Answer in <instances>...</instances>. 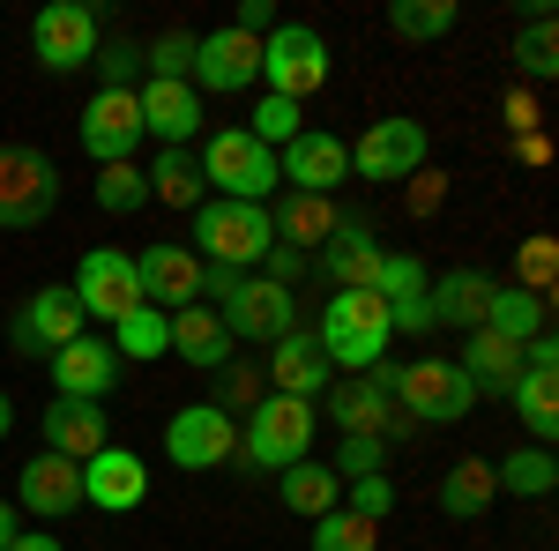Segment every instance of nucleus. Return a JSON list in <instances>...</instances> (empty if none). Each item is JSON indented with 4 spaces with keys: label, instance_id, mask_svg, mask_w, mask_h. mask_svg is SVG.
I'll return each mask as SVG.
<instances>
[{
    "label": "nucleus",
    "instance_id": "nucleus-1",
    "mask_svg": "<svg viewBox=\"0 0 559 551\" xmlns=\"http://www.w3.org/2000/svg\"><path fill=\"white\" fill-rule=\"evenodd\" d=\"M313 424H321L313 403H299V395H261L254 410L239 418V463L261 469V477H284L292 463H306Z\"/></svg>",
    "mask_w": 559,
    "mask_h": 551
},
{
    "label": "nucleus",
    "instance_id": "nucleus-2",
    "mask_svg": "<svg viewBox=\"0 0 559 551\" xmlns=\"http://www.w3.org/2000/svg\"><path fill=\"white\" fill-rule=\"evenodd\" d=\"M276 247V231H269V209L261 202H202L194 209V261H210V268H231V276H247L261 268Z\"/></svg>",
    "mask_w": 559,
    "mask_h": 551
},
{
    "label": "nucleus",
    "instance_id": "nucleus-3",
    "mask_svg": "<svg viewBox=\"0 0 559 551\" xmlns=\"http://www.w3.org/2000/svg\"><path fill=\"white\" fill-rule=\"evenodd\" d=\"M321 350H329V366H344V373H366L373 358H388V306L373 291H329L321 306Z\"/></svg>",
    "mask_w": 559,
    "mask_h": 551
},
{
    "label": "nucleus",
    "instance_id": "nucleus-4",
    "mask_svg": "<svg viewBox=\"0 0 559 551\" xmlns=\"http://www.w3.org/2000/svg\"><path fill=\"white\" fill-rule=\"evenodd\" d=\"M194 165H202V187H216V202H261L269 209V194H276V149H261L247 128H216Z\"/></svg>",
    "mask_w": 559,
    "mask_h": 551
},
{
    "label": "nucleus",
    "instance_id": "nucleus-5",
    "mask_svg": "<svg viewBox=\"0 0 559 551\" xmlns=\"http://www.w3.org/2000/svg\"><path fill=\"white\" fill-rule=\"evenodd\" d=\"M60 209V165L31 142H0V231H38Z\"/></svg>",
    "mask_w": 559,
    "mask_h": 551
},
{
    "label": "nucleus",
    "instance_id": "nucleus-6",
    "mask_svg": "<svg viewBox=\"0 0 559 551\" xmlns=\"http://www.w3.org/2000/svg\"><path fill=\"white\" fill-rule=\"evenodd\" d=\"M395 410L411 424H463L477 410V387L455 358H418V366H403V381H395Z\"/></svg>",
    "mask_w": 559,
    "mask_h": 551
},
{
    "label": "nucleus",
    "instance_id": "nucleus-7",
    "mask_svg": "<svg viewBox=\"0 0 559 551\" xmlns=\"http://www.w3.org/2000/svg\"><path fill=\"white\" fill-rule=\"evenodd\" d=\"M261 83H269V97H292V105L313 97L329 83V38L313 23H276L261 38Z\"/></svg>",
    "mask_w": 559,
    "mask_h": 551
},
{
    "label": "nucleus",
    "instance_id": "nucleus-8",
    "mask_svg": "<svg viewBox=\"0 0 559 551\" xmlns=\"http://www.w3.org/2000/svg\"><path fill=\"white\" fill-rule=\"evenodd\" d=\"M426 149H432L426 120L395 112V120H373V128L350 142V171H358V179H381V187H395V179H418V171H426Z\"/></svg>",
    "mask_w": 559,
    "mask_h": 551
},
{
    "label": "nucleus",
    "instance_id": "nucleus-9",
    "mask_svg": "<svg viewBox=\"0 0 559 551\" xmlns=\"http://www.w3.org/2000/svg\"><path fill=\"white\" fill-rule=\"evenodd\" d=\"M75 306H83V321H97V328H112V321H128L134 306H142V284H134V254H120V247H90L83 261H75Z\"/></svg>",
    "mask_w": 559,
    "mask_h": 551
},
{
    "label": "nucleus",
    "instance_id": "nucleus-10",
    "mask_svg": "<svg viewBox=\"0 0 559 551\" xmlns=\"http://www.w3.org/2000/svg\"><path fill=\"white\" fill-rule=\"evenodd\" d=\"M216 321L231 328V343H276L299 328V298L284 291V284H269V276H239L231 298L216 306Z\"/></svg>",
    "mask_w": 559,
    "mask_h": 551
},
{
    "label": "nucleus",
    "instance_id": "nucleus-11",
    "mask_svg": "<svg viewBox=\"0 0 559 551\" xmlns=\"http://www.w3.org/2000/svg\"><path fill=\"white\" fill-rule=\"evenodd\" d=\"M187 83L202 89V105H210V97H239L247 83H261V38L216 23L210 38H194V75H187Z\"/></svg>",
    "mask_w": 559,
    "mask_h": 551
},
{
    "label": "nucleus",
    "instance_id": "nucleus-12",
    "mask_svg": "<svg viewBox=\"0 0 559 551\" xmlns=\"http://www.w3.org/2000/svg\"><path fill=\"white\" fill-rule=\"evenodd\" d=\"M31 52H38V68H52V75L90 68V60H97V8H83V0H52V8H38Z\"/></svg>",
    "mask_w": 559,
    "mask_h": 551
},
{
    "label": "nucleus",
    "instance_id": "nucleus-13",
    "mask_svg": "<svg viewBox=\"0 0 559 551\" xmlns=\"http://www.w3.org/2000/svg\"><path fill=\"white\" fill-rule=\"evenodd\" d=\"M165 455H173L179 469H224L239 455V418H224L216 403H187V410H173V424H165Z\"/></svg>",
    "mask_w": 559,
    "mask_h": 551
},
{
    "label": "nucleus",
    "instance_id": "nucleus-14",
    "mask_svg": "<svg viewBox=\"0 0 559 551\" xmlns=\"http://www.w3.org/2000/svg\"><path fill=\"white\" fill-rule=\"evenodd\" d=\"M276 179H284L292 194H329V202H336V187L350 179V142L329 134V128H306L299 142L276 149Z\"/></svg>",
    "mask_w": 559,
    "mask_h": 551
},
{
    "label": "nucleus",
    "instance_id": "nucleus-15",
    "mask_svg": "<svg viewBox=\"0 0 559 551\" xmlns=\"http://www.w3.org/2000/svg\"><path fill=\"white\" fill-rule=\"evenodd\" d=\"M83 149L90 165H134V149H142V105H134V89H97L83 105Z\"/></svg>",
    "mask_w": 559,
    "mask_h": 551
},
{
    "label": "nucleus",
    "instance_id": "nucleus-16",
    "mask_svg": "<svg viewBox=\"0 0 559 551\" xmlns=\"http://www.w3.org/2000/svg\"><path fill=\"white\" fill-rule=\"evenodd\" d=\"M15 350L23 358H38V350H68L75 336H90L83 306H75V291L68 284H38V298H23V313H15Z\"/></svg>",
    "mask_w": 559,
    "mask_h": 551
},
{
    "label": "nucleus",
    "instance_id": "nucleus-17",
    "mask_svg": "<svg viewBox=\"0 0 559 551\" xmlns=\"http://www.w3.org/2000/svg\"><path fill=\"white\" fill-rule=\"evenodd\" d=\"M134 284H142V306H157V313L202 306V261L179 239H157L150 254H134Z\"/></svg>",
    "mask_w": 559,
    "mask_h": 551
},
{
    "label": "nucleus",
    "instance_id": "nucleus-18",
    "mask_svg": "<svg viewBox=\"0 0 559 551\" xmlns=\"http://www.w3.org/2000/svg\"><path fill=\"white\" fill-rule=\"evenodd\" d=\"M83 507V463H68V455H31V463L15 469V514H38V522H60V514Z\"/></svg>",
    "mask_w": 559,
    "mask_h": 551
},
{
    "label": "nucleus",
    "instance_id": "nucleus-19",
    "mask_svg": "<svg viewBox=\"0 0 559 551\" xmlns=\"http://www.w3.org/2000/svg\"><path fill=\"white\" fill-rule=\"evenodd\" d=\"M150 500V463L134 447H97L83 463V507L97 514H134Z\"/></svg>",
    "mask_w": 559,
    "mask_h": 551
},
{
    "label": "nucleus",
    "instance_id": "nucleus-20",
    "mask_svg": "<svg viewBox=\"0 0 559 551\" xmlns=\"http://www.w3.org/2000/svg\"><path fill=\"white\" fill-rule=\"evenodd\" d=\"M45 366H52V387H60V395H75V403H105V395L120 387V373H128V366H120V350H112L105 336H75L68 350H52Z\"/></svg>",
    "mask_w": 559,
    "mask_h": 551
},
{
    "label": "nucleus",
    "instance_id": "nucleus-21",
    "mask_svg": "<svg viewBox=\"0 0 559 551\" xmlns=\"http://www.w3.org/2000/svg\"><path fill=\"white\" fill-rule=\"evenodd\" d=\"M134 105H142V142L157 134V149H187L202 134V89L194 83H142Z\"/></svg>",
    "mask_w": 559,
    "mask_h": 551
},
{
    "label": "nucleus",
    "instance_id": "nucleus-22",
    "mask_svg": "<svg viewBox=\"0 0 559 551\" xmlns=\"http://www.w3.org/2000/svg\"><path fill=\"white\" fill-rule=\"evenodd\" d=\"M45 455H68V463H90L97 447H112V424H105V403H75V395H52L45 403Z\"/></svg>",
    "mask_w": 559,
    "mask_h": 551
},
{
    "label": "nucleus",
    "instance_id": "nucleus-23",
    "mask_svg": "<svg viewBox=\"0 0 559 551\" xmlns=\"http://www.w3.org/2000/svg\"><path fill=\"white\" fill-rule=\"evenodd\" d=\"M426 261L418 254H381V276H373V298L388 306V328L403 336H426L432 328V306H426Z\"/></svg>",
    "mask_w": 559,
    "mask_h": 551
},
{
    "label": "nucleus",
    "instance_id": "nucleus-24",
    "mask_svg": "<svg viewBox=\"0 0 559 551\" xmlns=\"http://www.w3.org/2000/svg\"><path fill=\"white\" fill-rule=\"evenodd\" d=\"M269 350H276V358H269V395H299V403H313L321 387H336V366H329L321 336L292 328V336H276Z\"/></svg>",
    "mask_w": 559,
    "mask_h": 551
},
{
    "label": "nucleus",
    "instance_id": "nucleus-25",
    "mask_svg": "<svg viewBox=\"0 0 559 551\" xmlns=\"http://www.w3.org/2000/svg\"><path fill=\"white\" fill-rule=\"evenodd\" d=\"M336 224L344 209L329 202V194H276V209H269V231H276V247H292V254H321L329 239H336Z\"/></svg>",
    "mask_w": 559,
    "mask_h": 551
},
{
    "label": "nucleus",
    "instance_id": "nucleus-26",
    "mask_svg": "<svg viewBox=\"0 0 559 551\" xmlns=\"http://www.w3.org/2000/svg\"><path fill=\"white\" fill-rule=\"evenodd\" d=\"M381 239H373V224H358L344 216L336 224V239L321 247V276H329V291H373V276H381Z\"/></svg>",
    "mask_w": 559,
    "mask_h": 551
},
{
    "label": "nucleus",
    "instance_id": "nucleus-27",
    "mask_svg": "<svg viewBox=\"0 0 559 551\" xmlns=\"http://www.w3.org/2000/svg\"><path fill=\"white\" fill-rule=\"evenodd\" d=\"M500 291V276H485V268H448V276H432L426 284V306H432V328H485V306Z\"/></svg>",
    "mask_w": 559,
    "mask_h": 551
},
{
    "label": "nucleus",
    "instance_id": "nucleus-28",
    "mask_svg": "<svg viewBox=\"0 0 559 551\" xmlns=\"http://www.w3.org/2000/svg\"><path fill=\"white\" fill-rule=\"evenodd\" d=\"M329 418H336V432H366V440H395V432H411V418L395 410V395H381L373 381L329 387Z\"/></svg>",
    "mask_w": 559,
    "mask_h": 551
},
{
    "label": "nucleus",
    "instance_id": "nucleus-29",
    "mask_svg": "<svg viewBox=\"0 0 559 551\" xmlns=\"http://www.w3.org/2000/svg\"><path fill=\"white\" fill-rule=\"evenodd\" d=\"M173 350L194 373H216V366H231V328L216 321V306H179L173 313Z\"/></svg>",
    "mask_w": 559,
    "mask_h": 551
},
{
    "label": "nucleus",
    "instance_id": "nucleus-30",
    "mask_svg": "<svg viewBox=\"0 0 559 551\" xmlns=\"http://www.w3.org/2000/svg\"><path fill=\"white\" fill-rule=\"evenodd\" d=\"M463 373H471L477 395H508V387L522 381V350L508 336H492V328H471L463 336V358H455Z\"/></svg>",
    "mask_w": 559,
    "mask_h": 551
},
{
    "label": "nucleus",
    "instance_id": "nucleus-31",
    "mask_svg": "<svg viewBox=\"0 0 559 551\" xmlns=\"http://www.w3.org/2000/svg\"><path fill=\"white\" fill-rule=\"evenodd\" d=\"M508 403H515V418H522V432H530V447H552V440H559V373L522 366V381L508 387Z\"/></svg>",
    "mask_w": 559,
    "mask_h": 551
},
{
    "label": "nucleus",
    "instance_id": "nucleus-32",
    "mask_svg": "<svg viewBox=\"0 0 559 551\" xmlns=\"http://www.w3.org/2000/svg\"><path fill=\"white\" fill-rule=\"evenodd\" d=\"M485 328H492V336H508L522 350L530 336H545V328H552V298L522 291V284H500V291H492V306H485Z\"/></svg>",
    "mask_w": 559,
    "mask_h": 551
},
{
    "label": "nucleus",
    "instance_id": "nucleus-33",
    "mask_svg": "<svg viewBox=\"0 0 559 551\" xmlns=\"http://www.w3.org/2000/svg\"><path fill=\"white\" fill-rule=\"evenodd\" d=\"M276 500H284L292 514H306V522H321L329 507H344V484H336L329 463H292L284 477H276Z\"/></svg>",
    "mask_w": 559,
    "mask_h": 551
},
{
    "label": "nucleus",
    "instance_id": "nucleus-34",
    "mask_svg": "<svg viewBox=\"0 0 559 551\" xmlns=\"http://www.w3.org/2000/svg\"><path fill=\"white\" fill-rule=\"evenodd\" d=\"M492 500H500V484H492V463H477V455H463V463L440 477V514L448 522H477Z\"/></svg>",
    "mask_w": 559,
    "mask_h": 551
},
{
    "label": "nucleus",
    "instance_id": "nucleus-35",
    "mask_svg": "<svg viewBox=\"0 0 559 551\" xmlns=\"http://www.w3.org/2000/svg\"><path fill=\"white\" fill-rule=\"evenodd\" d=\"M142 179H150V202H165V209H202V202H210L202 165H194L187 149H157V165L142 171Z\"/></svg>",
    "mask_w": 559,
    "mask_h": 551
},
{
    "label": "nucleus",
    "instance_id": "nucleus-36",
    "mask_svg": "<svg viewBox=\"0 0 559 551\" xmlns=\"http://www.w3.org/2000/svg\"><path fill=\"white\" fill-rule=\"evenodd\" d=\"M492 484L515 492V500H545V492L559 484L552 447H515V455H500V463H492Z\"/></svg>",
    "mask_w": 559,
    "mask_h": 551
},
{
    "label": "nucleus",
    "instance_id": "nucleus-37",
    "mask_svg": "<svg viewBox=\"0 0 559 551\" xmlns=\"http://www.w3.org/2000/svg\"><path fill=\"white\" fill-rule=\"evenodd\" d=\"M515 68L530 83H552L559 75V45H552V0H530V23L515 31Z\"/></svg>",
    "mask_w": 559,
    "mask_h": 551
},
{
    "label": "nucleus",
    "instance_id": "nucleus-38",
    "mask_svg": "<svg viewBox=\"0 0 559 551\" xmlns=\"http://www.w3.org/2000/svg\"><path fill=\"white\" fill-rule=\"evenodd\" d=\"M112 350H120V366L128 358H165L173 350V313H157V306H134L128 321H112Z\"/></svg>",
    "mask_w": 559,
    "mask_h": 551
},
{
    "label": "nucleus",
    "instance_id": "nucleus-39",
    "mask_svg": "<svg viewBox=\"0 0 559 551\" xmlns=\"http://www.w3.org/2000/svg\"><path fill=\"white\" fill-rule=\"evenodd\" d=\"M388 31L411 45H432L455 31V0H388Z\"/></svg>",
    "mask_w": 559,
    "mask_h": 551
},
{
    "label": "nucleus",
    "instance_id": "nucleus-40",
    "mask_svg": "<svg viewBox=\"0 0 559 551\" xmlns=\"http://www.w3.org/2000/svg\"><path fill=\"white\" fill-rule=\"evenodd\" d=\"M313 551H381V522H366V514H350V507H329L313 522Z\"/></svg>",
    "mask_w": 559,
    "mask_h": 551
},
{
    "label": "nucleus",
    "instance_id": "nucleus-41",
    "mask_svg": "<svg viewBox=\"0 0 559 551\" xmlns=\"http://www.w3.org/2000/svg\"><path fill=\"white\" fill-rule=\"evenodd\" d=\"M97 209L105 216L150 209V179H142V165H97Z\"/></svg>",
    "mask_w": 559,
    "mask_h": 551
},
{
    "label": "nucleus",
    "instance_id": "nucleus-42",
    "mask_svg": "<svg viewBox=\"0 0 559 551\" xmlns=\"http://www.w3.org/2000/svg\"><path fill=\"white\" fill-rule=\"evenodd\" d=\"M247 134H254L261 149H284V142H299V134H306V112L292 105V97H261L254 120H247Z\"/></svg>",
    "mask_w": 559,
    "mask_h": 551
},
{
    "label": "nucleus",
    "instance_id": "nucleus-43",
    "mask_svg": "<svg viewBox=\"0 0 559 551\" xmlns=\"http://www.w3.org/2000/svg\"><path fill=\"white\" fill-rule=\"evenodd\" d=\"M261 395H269V381H261L254 366H239V358H231V366H216V410H224V418H247Z\"/></svg>",
    "mask_w": 559,
    "mask_h": 551
},
{
    "label": "nucleus",
    "instance_id": "nucleus-44",
    "mask_svg": "<svg viewBox=\"0 0 559 551\" xmlns=\"http://www.w3.org/2000/svg\"><path fill=\"white\" fill-rule=\"evenodd\" d=\"M142 68H150V83H187L194 75V31H165L142 52Z\"/></svg>",
    "mask_w": 559,
    "mask_h": 551
},
{
    "label": "nucleus",
    "instance_id": "nucleus-45",
    "mask_svg": "<svg viewBox=\"0 0 559 551\" xmlns=\"http://www.w3.org/2000/svg\"><path fill=\"white\" fill-rule=\"evenodd\" d=\"M336 484H350V477H381L388 469V440H366V432H344L336 440Z\"/></svg>",
    "mask_w": 559,
    "mask_h": 551
},
{
    "label": "nucleus",
    "instance_id": "nucleus-46",
    "mask_svg": "<svg viewBox=\"0 0 559 551\" xmlns=\"http://www.w3.org/2000/svg\"><path fill=\"white\" fill-rule=\"evenodd\" d=\"M515 268H522V276H515L522 291L552 298V276H559V247H552V239H530V247H522V261H515Z\"/></svg>",
    "mask_w": 559,
    "mask_h": 551
},
{
    "label": "nucleus",
    "instance_id": "nucleus-47",
    "mask_svg": "<svg viewBox=\"0 0 559 551\" xmlns=\"http://www.w3.org/2000/svg\"><path fill=\"white\" fill-rule=\"evenodd\" d=\"M350 514H366V522H388V514H395V477H350V500H344Z\"/></svg>",
    "mask_w": 559,
    "mask_h": 551
},
{
    "label": "nucleus",
    "instance_id": "nucleus-48",
    "mask_svg": "<svg viewBox=\"0 0 559 551\" xmlns=\"http://www.w3.org/2000/svg\"><path fill=\"white\" fill-rule=\"evenodd\" d=\"M134 68H142V45H97V89H134Z\"/></svg>",
    "mask_w": 559,
    "mask_h": 551
},
{
    "label": "nucleus",
    "instance_id": "nucleus-49",
    "mask_svg": "<svg viewBox=\"0 0 559 551\" xmlns=\"http://www.w3.org/2000/svg\"><path fill=\"white\" fill-rule=\"evenodd\" d=\"M231 31H247V38H269V31H276V8H269V0H239Z\"/></svg>",
    "mask_w": 559,
    "mask_h": 551
},
{
    "label": "nucleus",
    "instance_id": "nucleus-50",
    "mask_svg": "<svg viewBox=\"0 0 559 551\" xmlns=\"http://www.w3.org/2000/svg\"><path fill=\"white\" fill-rule=\"evenodd\" d=\"M261 268H269V284H284V291H292V284L306 276V254H292V247H269V261H261Z\"/></svg>",
    "mask_w": 559,
    "mask_h": 551
},
{
    "label": "nucleus",
    "instance_id": "nucleus-51",
    "mask_svg": "<svg viewBox=\"0 0 559 551\" xmlns=\"http://www.w3.org/2000/svg\"><path fill=\"white\" fill-rule=\"evenodd\" d=\"M508 128H515V134H537V128H545V120H537V97H530V89H508Z\"/></svg>",
    "mask_w": 559,
    "mask_h": 551
},
{
    "label": "nucleus",
    "instance_id": "nucleus-52",
    "mask_svg": "<svg viewBox=\"0 0 559 551\" xmlns=\"http://www.w3.org/2000/svg\"><path fill=\"white\" fill-rule=\"evenodd\" d=\"M411 209H418V216L440 209V179H432V171H418V187H411Z\"/></svg>",
    "mask_w": 559,
    "mask_h": 551
},
{
    "label": "nucleus",
    "instance_id": "nucleus-53",
    "mask_svg": "<svg viewBox=\"0 0 559 551\" xmlns=\"http://www.w3.org/2000/svg\"><path fill=\"white\" fill-rule=\"evenodd\" d=\"M515 149H522V165H545V157H552V142H545V128H537V134H515Z\"/></svg>",
    "mask_w": 559,
    "mask_h": 551
},
{
    "label": "nucleus",
    "instance_id": "nucleus-54",
    "mask_svg": "<svg viewBox=\"0 0 559 551\" xmlns=\"http://www.w3.org/2000/svg\"><path fill=\"white\" fill-rule=\"evenodd\" d=\"M23 537V514H15V500H0V551Z\"/></svg>",
    "mask_w": 559,
    "mask_h": 551
},
{
    "label": "nucleus",
    "instance_id": "nucleus-55",
    "mask_svg": "<svg viewBox=\"0 0 559 551\" xmlns=\"http://www.w3.org/2000/svg\"><path fill=\"white\" fill-rule=\"evenodd\" d=\"M8 551H60V537H45V529H23V537H15Z\"/></svg>",
    "mask_w": 559,
    "mask_h": 551
},
{
    "label": "nucleus",
    "instance_id": "nucleus-56",
    "mask_svg": "<svg viewBox=\"0 0 559 551\" xmlns=\"http://www.w3.org/2000/svg\"><path fill=\"white\" fill-rule=\"evenodd\" d=\"M8 432H15V403L0 395V440H8Z\"/></svg>",
    "mask_w": 559,
    "mask_h": 551
}]
</instances>
